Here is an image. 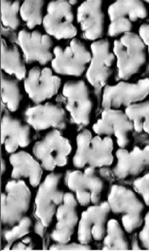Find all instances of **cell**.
<instances>
[{
    "label": "cell",
    "instance_id": "8",
    "mask_svg": "<svg viewBox=\"0 0 149 251\" xmlns=\"http://www.w3.org/2000/svg\"><path fill=\"white\" fill-rule=\"evenodd\" d=\"M71 5L67 1H52L47 7L43 26L49 36L58 40L74 38L77 29L73 24Z\"/></svg>",
    "mask_w": 149,
    "mask_h": 251
},
{
    "label": "cell",
    "instance_id": "25",
    "mask_svg": "<svg viewBox=\"0 0 149 251\" xmlns=\"http://www.w3.org/2000/svg\"><path fill=\"white\" fill-rule=\"evenodd\" d=\"M125 230L116 220L112 219L107 223L104 238L103 250H127L129 243Z\"/></svg>",
    "mask_w": 149,
    "mask_h": 251
},
{
    "label": "cell",
    "instance_id": "38",
    "mask_svg": "<svg viewBox=\"0 0 149 251\" xmlns=\"http://www.w3.org/2000/svg\"><path fill=\"white\" fill-rule=\"evenodd\" d=\"M6 170V164L5 161L2 160V173H4Z\"/></svg>",
    "mask_w": 149,
    "mask_h": 251
},
{
    "label": "cell",
    "instance_id": "31",
    "mask_svg": "<svg viewBox=\"0 0 149 251\" xmlns=\"http://www.w3.org/2000/svg\"><path fill=\"white\" fill-rule=\"evenodd\" d=\"M132 22L129 19L116 18L110 20L107 34L110 37H116L131 32Z\"/></svg>",
    "mask_w": 149,
    "mask_h": 251
},
{
    "label": "cell",
    "instance_id": "32",
    "mask_svg": "<svg viewBox=\"0 0 149 251\" xmlns=\"http://www.w3.org/2000/svg\"><path fill=\"white\" fill-rule=\"evenodd\" d=\"M133 190L142 199L144 203L149 206V173L134 180Z\"/></svg>",
    "mask_w": 149,
    "mask_h": 251
},
{
    "label": "cell",
    "instance_id": "5",
    "mask_svg": "<svg viewBox=\"0 0 149 251\" xmlns=\"http://www.w3.org/2000/svg\"><path fill=\"white\" fill-rule=\"evenodd\" d=\"M71 150L69 140L55 129L36 143L33 151L43 168L51 171L67 164Z\"/></svg>",
    "mask_w": 149,
    "mask_h": 251
},
{
    "label": "cell",
    "instance_id": "16",
    "mask_svg": "<svg viewBox=\"0 0 149 251\" xmlns=\"http://www.w3.org/2000/svg\"><path fill=\"white\" fill-rule=\"evenodd\" d=\"M18 42L27 64L38 62L41 65H45L52 60L53 42L48 35L37 30H21L18 34Z\"/></svg>",
    "mask_w": 149,
    "mask_h": 251
},
{
    "label": "cell",
    "instance_id": "9",
    "mask_svg": "<svg viewBox=\"0 0 149 251\" xmlns=\"http://www.w3.org/2000/svg\"><path fill=\"white\" fill-rule=\"evenodd\" d=\"M62 95L73 122L84 126L87 125L90 122L93 104L84 81H67L64 86Z\"/></svg>",
    "mask_w": 149,
    "mask_h": 251
},
{
    "label": "cell",
    "instance_id": "12",
    "mask_svg": "<svg viewBox=\"0 0 149 251\" xmlns=\"http://www.w3.org/2000/svg\"><path fill=\"white\" fill-rule=\"evenodd\" d=\"M91 59L86 73L89 83L97 89L104 88L112 74L115 57L106 39L95 41L91 46Z\"/></svg>",
    "mask_w": 149,
    "mask_h": 251
},
{
    "label": "cell",
    "instance_id": "10",
    "mask_svg": "<svg viewBox=\"0 0 149 251\" xmlns=\"http://www.w3.org/2000/svg\"><path fill=\"white\" fill-rule=\"evenodd\" d=\"M62 176L57 173L48 175L40 186L36 196L35 214L46 227L51 224L57 207L64 201L65 194L58 188Z\"/></svg>",
    "mask_w": 149,
    "mask_h": 251
},
{
    "label": "cell",
    "instance_id": "7",
    "mask_svg": "<svg viewBox=\"0 0 149 251\" xmlns=\"http://www.w3.org/2000/svg\"><path fill=\"white\" fill-rule=\"evenodd\" d=\"M31 198V192L23 181H9L1 198L3 224L10 226L18 224L27 211Z\"/></svg>",
    "mask_w": 149,
    "mask_h": 251
},
{
    "label": "cell",
    "instance_id": "11",
    "mask_svg": "<svg viewBox=\"0 0 149 251\" xmlns=\"http://www.w3.org/2000/svg\"><path fill=\"white\" fill-rule=\"evenodd\" d=\"M66 182L69 189L76 193L77 201L81 205H87L91 202L99 204L104 183L96 174L95 168L88 167L84 172H69Z\"/></svg>",
    "mask_w": 149,
    "mask_h": 251
},
{
    "label": "cell",
    "instance_id": "15",
    "mask_svg": "<svg viewBox=\"0 0 149 251\" xmlns=\"http://www.w3.org/2000/svg\"><path fill=\"white\" fill-rule=\"evenodd\" d=\"M110 210L107 201L89 207L83 212L79 224L78 238L83 244L92 239L103 240L106 234L107 216Z\"/></svg>",
    "mask_w": 149,
    "mask_h": 251
},
{
    "label": "cell",
    "instance_id": "36",
    "mask_svg": "<svg viewBox=\"0 0 149 251\" xmlns=\"http://www.w3.org/2000/svg\"><path fill=\"white\" fill-rule=\"evenodd\" d=\"M46 227H47L45 226L42 222L38 219L35 225V231L36 233L41 237H43Z\"/></svg>",
    "mask_w": 149,
    "mask_h": 251
},
{
    "label": "cell",
    "instance_id": "4",
    "mask_svg": "<svg viewBox=\"0 0 149 251\" xmlns=\"http://www.w3.org/2000/svg\"><path fill=\"white\" fill-rule=\"evenodd\" d=\"M122 80L114 85H106L103 89L102 106L104 109L126 108L141 102L149 96V77L136 82Z\"/></svg>",
    "mask_w": 149,
    "mask_h": 251
},
{
    "label": "cell",
    "instance_id": "13",
    "mask_svg": "<svg viewBox=\"0 0 149 251\" xmlns=\"http://www.w3.org/2000/svg\"><path fill=\"white\" fill-rule=\"evenodd\" d=\"M93 129L99 136H114L120 148H126L129 145L130 134L134 130L132 123L125 112L118 109H104Z\"/></svg>",
    "mask_w": 149,
    "mask_h": 251
},
{
    "label": "cell",
    "instance_id": "22",
    "mask_svg": "<svg viewBox=\"0 0 149 251\" xmlns=\"http://www.w3.org/2000/svg\"><path fill=\"white\" fill-rule=\"evenodd\" d=\"M9 160L13 168L12 177L13 178H28L30 184L34 187L40 184L43 175V167L31 154L24 151L13 153Z\"/></svg>",
    "mask_w": 149,
    "mask_h": 251
},
{
    "label": "cell",
    "instance_id": "24",
    "mask_svg": "<svg viewBox=\"0 0 149 251\" xmlns=\"http://www.w3.org/2000/svg\"><path fill=\"white\" fill-rule=\"evenodd\" d=\"M109 20L116 18L129 19L134 22L147 16V11L141 1H117L111 4L107 10Z\"/></svg>",
    "mask_w": 149,
    "mask_h": 251
},
{
    "label": "cell",
    "instance_id": "21",
    "mask_svg": "<svg viewBox=\"0 0 149 251\" xmlns=\"http://www.w3.org/2000/svg\"><path fill=\"white\" fill-rule=\"evenodd\" d=\"M1 142L9 153L15 152L19 147L28 146L31 142L29 125L5 113L1 121Z\"/></svg>",
    "mask_w": 149,
    "mask_h": 251
},
{
    "label": "cell",
    "instance_id": "29",
    "mask_svg": "<svg viewBox=\"0 0 149 251\" xmlns=\"http://www.w3.org/2000/svg\"><path fill=\"white\" fill-rule=\"evenodd\" d=\"M20 4L19 1H1V22L6 27L16 30L19 27Z\"/></svg>",
    "mask_w": 149,
    "mask_h": 251
},
{
    "label": "cell",
    "instance_id": "27",
    "mask_svg": "<svg viewBox=\"0 0 149 251\" xmlns=\"http://www.w3.org/2000/svg\"><path fill=\"white\" fill-rule=\"evenodd\" d=\"M22 99L18 81L1 74V100L11 112L16 111Z\"/></svg>",
    "mask_w": 149,
    "mask_h": 251
},
{
    "label": "cell",
    "instance_id": "17",
    "mask_svg": "<svg viewBox=\"0 0 149 251\" xmlns=\"http://www.w3.org/2000/svg\"><path fill=\"white\" fill-rule=\"evenodd\" d=\"M24 119L30 126L38 131L51 128L63 130L66 127L64 110L50 103L29 107L24 113Z\"/></svg>",
    "mask_w": 149,
    "mask_h": 251
},
{
    "label": "cell",
    "instance_id": "40",
    "mask_svg": "<svg viewBox=\"0 0 149 251\" xmlns=\"http://www.w3.org/2000/svg\"><path fill=\"white\" fill-rule=\"evenodd\" d=\"M146 2L147 3H148V4H149V1H146Z\"/></svg>",
    "mask_w": 149,
    "mask_h": 251
},
{
    "label": "cell",
    "instance_id": "26",
    "mask_svg": "<svg viewBox=\"0 0 149 251\" xmlns=\"http://www.w3.org/2000/svg\"><path fill=\"white\" fill-rule=\"evenodd\" d=\"M125 112L132 123L134 130L149 135V100L130 105Z\"/></svg>",
    "mask_w": 149,
    "mask_h": 251
},
{
    "label": "cell",
    "instance_id": "30",
    "mask_svg": "<svg viewBox=\"0 0 149 251\" xmlns=\"http://www.w3.org/2000/svg\"><path fill=\"white\" fill-rule=\"evenodd\" d=\"M31 226V220L27 217H24L18 223L17 225L12 226L11 229L4 230L3 238L7 242L4 250H9L15 241L27 234Z\"/></svg>",
    "mask_w": 149,
    "mask_h": 251
},
{
    "label": "cell",
    "instance_id": "2",
    "mask_svg": "<svg viewBox=\"0 0 149 251\" xmlns=\"http://www.w3.org/2000/svg\"><path fill=\"white\" fill-rule=\"evenodd\" d=\"M107 202L110 211L121 217L126 232L131 234L141 227L145 204L134 190L122 185L113 184Z\"/></svg>",
    "mask_w": 149,
    "mask_h": 251
},
{
    "label": "cell",
    "instance_id": "39",
    "mask_svg": "<svg viewBox=\"0 0 149 251\" xmlns=\"http://www.w3.org/2000/svg\"><path fill=\"white\" fill-rule=\"evenodd\" d=\"M77 2H78L77 1H69V3L72 6V5H74L76 4H77Z\"/></svg>",
    "mask_w": 149,
    "mask_h": 251
},
{
    "label": "cell",
    "instance_id": "20",
    "mask_svg": "<svg viewBox=\"0 0 149 251\" xmlns=\"http://www.w3.org/2000/svg\"><path fill=\"white\" fill-rule=\"evenodd\" d=\"M77 201L73 194L64 195L63 203L57 210V223L51 238L60 244H66L70 240L78 221Z\"/></svg>",
    "mask_w": 149,
    "mask_h": 251
},
{
    "label": "cell",
    "instance_id": "28",
    "mask_svg": "<svg viewBox=\"0 0 149 251\" xmlns=\"http://www.w3.org/2000/svg\"><path fill=\"white\" fill-rule=\"evenodd\" d=\"M44 1H24L21 6L20 15L29 29L43 22Z\"/></svg>",
    "mask_w": 149,
    "mask_h": 251
},
{
    "label": "cell",
    "instance_id": "34",
    "mask_svg": "<svg viewBox=\"0 0 149 251\" xmlns=\"http://www.w3.org/2000/svg\"><path fill=\"white\" fill-rule=\"evenodd\" d=\"M91 247L87 244L72 243L70 244H60L53 245L50 248V250H88Z\"/></svg>",
    "mask_w": 149,
    "mask_h": 251
},
{
    "label": "cell",
    "instance_id": "33",
    "mask_svg": "<svg viewBox=\"0 0 149 251\" xmlns=\"http://www.w3.org/2000/svg\"><path fill=\"white\" fill-rule=\"evenodd\" d=\"M138 240L142 248L149 250V211L144 217L141 229L138 234Z\"/></svg>",
    "mask_w": 149,
    "mask_h": 251
},
{
    "label": "cell",
    "instance_id": "3",
    "mask_svg": "<svg viewBox=\"0 0 149 251\" xmlns=\"http://www.w3.org/2000/svg\"><path fill=\"white\" fill-rule=\"evenodd\" d=\"M146 47L139 35L127 33L114 42L118 77L128 80L138 73L146 60Z\"/></svg>",
    "mask_w": 149,
    "mask_h": 251
},
{
    "label": "cell",
    "instance_id": "1",
    "mask_svg": "<svg viewBox=\"0 0 149 251\" xmlns=\"http://www.w3.org/2000/svg\"><path fill=\"white\" fill-rule=\"evenodd\" d=\"M77 150L73 158V165L78 169L85 165L95 169L108 167L114 161L113 142L110 137H93L87 129L81 131L77 136Z\"/></svg>",
    "mask_w": 149,
    "mask_h": 251
},
{
    "label": "cell",
    "instance_id": "19",
    "mask_svg": "<svg viewBox=\"0 0 149 251\" xmlns=\"http://www.w3.org/2000/svg\"><path fill=\"white\" fill-rule=\"evenodd\" d=\"M101 1H86L77 9V19L83 36L89 41H97L104 34L105 15Z\"/></svg>",
    "mask_w": 149,
    "mask_h": 251
},
{
    "label": "cell",
    "instance_id": "35",
    "mask_svg": "<svg viewBox=\"0 0 149 251\" xmlns=\"http://www.w3.org/2000/svg\"><path fill=\"white\" fill-rule=\"evenodd\" d=\"M139 36L147 49L149 55V24H143L140 26Z\"/></svg>",
    "mask_w": 149,
    "mask_h": 251
},
{
    "label": "cell",
    "instance_id": "14",
    "mask_svg": "<svg viewBox=\"0 0 149 251\" xmlns=\"http://www.w3.org/2000/svg\"><path fill=\"white\" fill-rule=\"evenodd\" d=\"M61 84V79L54 75L51 69L36 67L29 71L24 88L29 98L39 104L55 96Z\"/></svg>",
    "mask_w": 149,
    "mask_h": 251
},
{
    "label": "cell",
    "instance_id": "37",
    "mask_svg": "<svg viewBox=\"0 0 149 251\" xmlns=\"http://www.w3.org/2000/svg\"><path fill=\"white\" fill-rule=\"evenodd\" d=\"M31 244H28L22 241V242H19L16 244L12 248L14 250H29L33 249Z\"/></svg>",
    "mask_w": 149,
    "mask_h": 251
},
{
    "label": "cell",
    "instance_id": "18",
    "mask_svg": "<svg viewBox=\"0 0 149 251\" xmlns=\"http://www.w3.org/2000/svg\"><path fill=\"white\" fill-rule=\"evenodd\" d=\"M116 164L113 173L118 178L137 176L149 168V145L131 150L120 148L115 152Z\"/></svg>",
    "mask_w": 149,
    "mask_h": 251
},
{
    "label": "cell",
    "instance_id": "6",
    "mask_svg": "<svg viewBox=\"0 0 149 251\" xmlns=\"http://www.w3.org/2000/svg\"><path fill=\"white\" fill-rule=\"evenodd\" d=\"M53 54L52 69L56 73L63 75L81 76L91 59V53L77 39H73L65 48L55 47Z\"/></svg>",
    "mask_w": 149,
    "mask_h": 251
},
{
    "label": "cell",
    "instance_id": "23",
    "mask_svg": "<svg viewBox=\"0 0 149 251\" xmlns=\"http://www.w3.org/2000/svg\"><path fill=\"white\" fill-rule=\"evenodd\" d=\"M1 69L19 80L26 76L24 62L18 48L9 45L4 39H1Z\"/></svg>",
    "mask_w": 149,
    "mask_h": 251
}]
</instances>
